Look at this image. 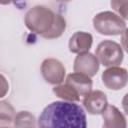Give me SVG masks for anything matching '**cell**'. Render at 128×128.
<instances>
[{
	"label": "cell",
	"mask_w": 128,
	"mask_h": 128,
	"mask_svg": "<svg viewBox=\"0 0 128 128\" xmlns=\"http://www.w3.org/2000/svg\"><path fill=\"white\" fill-rule=\"evenodd\" d=\"M38 128H87L84 109L74 102L54 101L41 112Z\"/></svg>",
	"instance_id": "6da1fadb"
},
{
	"label": "cell",
	"mask_w": 128,
	"mask_h": 128,
	"mask_svg": "<svg viewBox=\"0 0 128 128\" xmlns=\"http://www.w3.org/2000/svg\"><path fill=\"white\" fill-rule=\"evenodd\" d=\"M26 27L45 39L59 38L66 29V20L51 8L36 5L30 8L24 17Z\"/></svg>",
	"instance_id": "7a4b0ae2"
},
{
	"label": "cell",
	"mask_w": 128,
	"mask_h": 128,
	"mask_svg": "<svg viewBox=\"0 0 128 128\" xmlns=\"http://www.w3.org/2000/svg\"><path fill=\"white\" fill-rule=\"evenodd\" d=\"M93 27L101 35H122L126 29V22L118 14L112 11L97 13L93 18Z\"/></svg>",
	"instance_id": "3957f363"
},
{
	"label": "cell",
	"mask_w": 128,
	"mask_h": 128,
	"mask_svg": "<svg viewBox=\"0 0 128 128\" xmlns=\"http://www.w3.org/2000/svg\"><path fill=\"white\" fill-rule=\"evenodd\" d=\"M99 63L105 67H115L122 63L124 55L122 47L115 41L104 40L101 41L95 51Z\"/></svg>",
	"instance_id": "277c9868"
},
{
	"label": "cell",
	"mask_w": 128,
	"mask_h": 128,
	"mask_svg": "<svg viewBox=\"0 0 128 128\" xmlns=\"http://www.w3.org/2000/svg\"><path fill=\"white\" fill-rule=\"evenodd\" d=\"M41 74L44 80L51 85L57 86L64 81L66 69L61 61L55 58H46L41 64Z\"/></svg>",
	"instance_id": "5b68a950"
},
{
	"label": "cell",
	"mask_w": 128,
	"mask_h": 128,
	"mask_svg": "<svg viewBox=\"0 0 128 128\" xmlns=\"http://www.w3.org/2000/svg\"><path fill=\"white\" fill-rule=\"evenodd\" d=\"M104 86L110 90H121L128 84V71L122 67H109L101 75Z\"/></svg>",
	"instance_id": "8992f818"
},
{
	"label": "cell",
	"mask_w": 128,
	"mask_h": 128,
	"mask_svg": "<svg viewBox=\"0 0 128 128\" xmlns=\"http://www.w3.org/2000/svg\"><path fill=\"white\" fill-rule=\"evenodd\" d=\"M99 64L100 63L94 54L90 52L80 53L74 60L73 70L76 73H81L91 78L97 74L99 70Z\"/></svg>",
	"instance_id": "52a82bcc"
},
{
	"label": "cell",
	"mask_w": 128,
	"mask_h": 128,
	"mask_svg": "<svg viewBox=\"0 0 128 128\" xmlns=\"http://www.w3.org/2000/svg\"><path fill=\"white\" fill-rule=\"evenodd\" d=\"M82 103L86 111L91 115L102 114L108 106L107 96L103 91L100 90L91 91L83 98Z\"/></svg>",
	"instance_id": "ba28073f"
},
{
	"label": "cell",
	"mask_w": 128,
	"mask_h": 128,
	"mask_svg": "<svg viewBox=\"0 0 128 128\" xmlns=\"http://www.w3.org/2000/svg\"><path fill=\"white\" fill-rule=\"evenodd\" d=\"M65 83L71 86L80 95V97H85L92 91L93 82L91 78L81 73H70L67 75Z\"/></svg>",
	"instance_id": "9c48e42d"
},
{
	"label": "cell",
	"mask_w": 128,
	"mask_h": 128,
	"mask_svg": "<svg viewBox=\"0 0 128 128\" xmlns=\"http://www.w3.org/2000/svg\"><path fill=\"white\" fill-rule=\"evenodd\" d=\"M93 43V37L90 33L84 31L75 32L69 39L68 48L72 53H85L89 52Z\"/></svg>",
	"instance_id": "30bf717a"
},
{
	"label": "cell",
	"mask_w": 128,
	"mask_h": 128,
	"mask_svg": "<svg viewBox=\"0 0 128 128\" xmlns=\"http://www.w3.org/2000/svg\"><path fill=\"white\" fill-rule=\"evenodd\" d=\"M102 128H127V121L124 114L114 105H108L102 113Z\"/></svg>",
	"instance_id": "8fae6325"
},
{
	"label": "cell",
	"mask_w": 128,
	"mask_h": 128,
	"mask_svg": "<svg viewBox=\"0 0 128 128\" xmlns=\"http://www.w3.org/2000/svg\"><path fill=\"white\" fill-rule=\"evenodd\" d=\"M53 93L58 96L59 98L63 99V101L67 102H79L80 101V95L68 84H60L57 86H54Z\"/></svg>",
	"instance_id": "7c38bea8"
},
{
	"label": "cell",
	"mask_w": 128,
	"mask_h": 128,
	"mask_svg": "<svg viewBox=\"0 0 128 128\" xmlns=\"http://www.w3.org/2000/svg\"><path fill=\"white\" fill-rule=\"evenodd\" d=\"M16 113L11 104L2 100L0 102V126H13Z\"/></svg>",
	"instance_id": "4fadbf2b"
},
{
	"label": "cell",
	"mask_w": 128,
	"mask_h": 128,
	"mask_svg": "<svg viewBox=\"0 0 128 128\" xmlns=\"http://www.w3.org/2000/svg\"><path fill=\"white\" fill-rule=\"evenodd\" d=\"M14 128H36V118L29 111H19L14 119Z\"/></svg>",
	"instance_id": "5bb4252c"
},
{
	"label": "cell",
	"mask_w": 128,
	"mask_h": 128,
	"mask_svg": "<svg viewBox=\"0 0 128 128\" xmlns=\"http://www.w3.org/2000/svg\"><path fill=\"white\" fill-rule=\"evenodd\" d=\"M110 5L121 18L128 20V0H113Z\"/></svg>",
	"instance_id": "9a60e30c"
},
{
	"label": "cell",
	"mask_w": 128,
	"mask_h": 128,
	"mask_svg": "<svg viewBox=\"0 0 128 128\" xmlns=\"http://www.w3.org/2000/svg\"><path fill=\"white\" fill-rule=\"evenodd\" d=\"M121 45L122 48L128 53V28H126L121 35Z\"/></svg>",
	"instance_id": "2e32d148"
},
{
	"label": "cell",
	"mask_w": 128,
	"mask_h": 128,
	"mask_svg": "<svg viewBox=\"0 0 128 128\" xmlns=\"http://www.w3.org/2000/svg\"><path fill=\"white\" fill-rule=\"evenodd\" d=\"M122 108L126 115H128V93H126L122 99Z\"/></svg>",
	"instance_id": "e0dca14e"
},
{
	"label": "cell",
	"mask_w": 128,
	"mask_h": 128,
	"mask_svg": "<svg viewBox=\"0 0 128 128\" xmlns=\"http://www.w3.org/2000/svg\"><path fill=\"white\" fill-rule=\"evenodd\" d=\"M0 128H14V126H0Z\"/></svg>",
	"instance_id": "ac0fdd59"
}]
</instances>
